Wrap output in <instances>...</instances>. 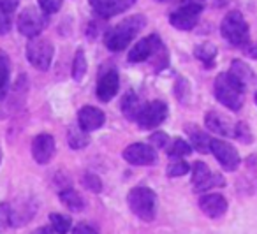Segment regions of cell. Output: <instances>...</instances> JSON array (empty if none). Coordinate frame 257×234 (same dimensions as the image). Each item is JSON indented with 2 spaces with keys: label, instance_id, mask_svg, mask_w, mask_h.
Returning <instances> with one entry per match:
<instances>
[{
  "label": "cell",
  "instance_id": "d4e9b609",
  "mask_svg": "<svg viewBox=\"0 0 257 234\" xmlns=\"http://www.w3.org/2000/svg\"><path fill=\"white\" fill-rule=\"evenodd\" d=\"M88 132H85L81 127H72L69 129V134H67V139H69V146L74 150H79V148H85V146H88L90 139H88Z\"/></svg>",
  "mask_w": 257,
  "mask_h": 234
},
{
  "label": "cell",
  "instance_id": "b9f144b4",
  "mask_svg": "<svg viewBox=\"0 0 257 234\" xmlns=\"http://www.w3.org/2000/svg\"><path fill=\"white\" fill-rule=\"evenodd\" d=\"M255 104H257V92H255Z\"/></svg>",
  "mask_w": 257,
  "mask_h": 234
},
{
  "label": "cell",
  "instance_id": "4316f807",
  "mask_svg": "<svg viewBox=\"0 0 257 234\" xmlns=\"http://www.w3.org/2000/svg\"><path fill=\"white\" fill-rule=\"evenodd\" d=\"M190 153H192L190 143L183 141V139H180V138H176L168 148V155L173 157V159H183V157L190 155Z\"/></svg>",
  "mask_w": 257,
  "mask_h": 234
},
{
  "label": "cell",
  "instance_id": "e0dca14e",
  "mask_svg": "<svg viewBox=\"0 0 257 234\" xmlns=\"http://www.w3.org/2000/svg\"><path fill=\"white\" fill-rule=\"evenodd\" d=\"M197 22H199V13L189 11V9L180 8V6L176 11L169 15V23L178 30H192L197 25Z\"/></svg>",
  "mask_w": 257,
  "mask_h": 234
},
{
  "label": "cell",
  "instance_id": "836d02e7",
  "mask_svg": "<svg viewBox=\"0 0 257 234\" xmlns=\"http://www.w3.org/2000/svg\"><path fill=\"white\" fill-rule=\"evenodd\" d=\"M168 141H169V138H168V134H164V132L157 131L150 136V143L154 148H164V146L168 145Z\"/></svg>",
  "mask_w": 257,
  "mask_h": 234
},
{
  "label": "cell",
  "instance_id": "9a60e30c",
  "mask_svg": "<svg viewBox=\"0 0 257 234\" xmlns=\"http://www.w3.org/2000/svg\"><path fill=\"white\" fill-rule=\"evenodd\" d=\"M134 4V0H90V6L93 11L102 18H111L120 13L127 11L131 6Z\"/></svg>",
  "mask_w": 257,
  "mask_h": 234
},
{
  "label": "cell",
  "instance_id": "7a4b0ae2",
  "mask_svg": "<svg viewBox=\"0 0 257 234\" xmlns=\"http://www.w3.org/2000/svg\"><path fill=\"white\" fill-rule=\"evenodd\" d=\"M215 97L220 104H224L227 109L238 111L243 106V88L229 72H222L215 78Z\"/></svg>",
  "mask_w": 257,
  "mask_h": 234
},
{
  "label": "cell",
  "instance_id": "d590c367",
  "mask_svg": "<svg viewBox=\"0 0 257 234\" xmlns=\"http://www.w3.org/2000/svg\"><path fill=\"white\" fill-rule=\"evenodd\" d=\"M72 234H99V232H97L95 227L88 225V223H85V222H79V223H76V225H74Z\"/></svg>",
  "mask_w": 257,
  "mask_h": 234
},
{
  "label": "cell",
  "instance_id": "6da1fadb",
  "mask_svg": "<svg viewBox=\"0 0 257 234\" xmlns=\"http://www.w3.org/2000/svg\"><path fill=\"white\" fill-rule=\"evenodd\" d=\"M147 18L143 15H134L131 18H125L116 27L109 30L104 37V44L109 51H121L133 43L134 37L145 29Z\"/></svg>",
  "mask_w": 257,
  "mask_h": 234
},
{
  "label": "cell",
  "instance_id": "7402d4cb",
  "mask_svg": "<svg viewBox=\"0 0 257 234\" xmlns=\"http://www.w3.org/2000/svg\"><path fill=\"white\" fill-rule=\"evenodd\" d=\"M9 74H11V62L9 55L0 50V100L4 99L9 85Z\"/></svg>",
  "mask_w": 257,
  "mask_h": 234
},
{
  "label": "cell",
  "instance_id": "ab89813d",
  "mask_svg": "<svg viewBox=\"0 0 257 234\" xmlns=\"http://www.w3.org/2000/svg\"><path fill=\"white\" fill-rule=\"evenodd\" d=\"M0 162H2V150H0Z\"/></svg>",
  "mask_w": 257,
  "mask_h": 234
},
{
  "label": "cell",
  "instance_id": "d6a6232c",
  "mask_svg": "<svg viewBox=\"0 0 257 234\" xmlns=\"http://www.w3.org/2000/svg\"><path fill=\"white\" fill-rule=\"evenodd\" d=\"M180 8H185L189 11L194 13H201L206 6V0H178Z\"/></svg>",
  "mask_w": 257,
  "mask_h": 234
},
{
  "label": "cell",
  "instance_id": "ffe728a7",
  "mask_svg": "<svg viewBox=\"0 0 257 234\" xmlns=\"http://www.w3.org/2000/svg\"><path fill=\"white\" fill-rule=\"evenodd\" d=\"M229 74H231L232 78H234L236 81H238L239 85L243 86V88L250 86L253 83V79H255V76H253V71L248 67V64H245L243 60H234V62H232Z\"/></svg>",
  "mask_w": 257,
  "mask_h": 234
},
{
  "label": "cell",
  "instance_id": "2e32d148",
  "mask_svg": "<svg viewBox=\"0 0 257 234\" xmlns=\"http://www.w3.org/2000/svg\"><path fill=\"white\" fill-rule=\"evenodd\" d=\"M199 208H201V211H203L206 216H210V218H218V216H222L225 211H227L229 204H227V201H225L224 195L208 194L199 199Z\"/></svg>",
  "mask_w": 257,
  "mask_h": 234
},
{
  "label": "cell",
  "instance_id": "52a82bcc",
  "mask_svg": "<svg viewBox=\"0 0 257 234\" xmlns=\"http://www.w3.org/2000/svg\"><path fill=\"white\" fill-rule=\"evenodd\" d=\"M166 116H168V104L164 100H152L143 106L136 122L141 129L152 131V129H157L166 120Z\"/></svg>",
  "mask_w": 257,
  "mask_h": 234
},
{
  "label": "cell",
  "instance_id": "5bb4252c",
  "mask_svg": "<svg viewBox=\"0 0 257 234\" xmlns=\"http://www.w3.org/2000/svg\"><path fill=\"white\" fill-rule=\"evenodd\" d=\"M106 122V114L95 106H85L78 113V125L85 132H93L100 129Z\"/></svg>",
  "mask_w": 257,
  "mask_h": 234
},
{
  "label": "cell",
  "instance_id": "f35d334b",
  "mask_svg": "<svg viewBox=\"0 0 257 234\" xmlns=\"http://www.w3.org/2000/svg\"><path fill=\"white\" fill-rule=\"evenodd\" d=\"M32 234H55V230H51L50 227H37Z\"/></svg>",
  "mask_w": 257,
  "mask_h": 234
},
{
  "label": "cell",
  "instance_id": "484cf974",
  "mask_svg": "<svg viewBox=\"0 0 257 234\" xmlns=\"http://www.w3.org/2000/svg\"><path fill=\"white\" fill-rule=\"evenodd\" d=\"M86 74V57H85V51L79 48L76 51L74 58H72V78L76 81H81Z\"/></svg>",
  "mask_w": 257,
  "mask_h": 234
},
{
  "label": "cell",
  "instance_id": "1f68e13d",
  "mask_svg": "<svg viewBox=\"0 0 257 234\" xmlns=\"http://www.w3.org/2000/svg\"><path fill=\"white\" fill-rule=\"evenodd\" d=\"M62 2H64V0H37L39 9L46 13V15H55V13L60 11Z\"/></svg>",
  "mask_w": 257,
  "mask_h": 234
},
{
  "label": "cell",
  "instance_id": "7c38bea8",
  "mask_svg": "<svg viewBox=\"0 0 257 234\" xmlns=\"http://www.w3.org/2000/svg\"><path fill=\"white\" fill-rule=\"evenodd\" d=\"M118 86H120V78H118V72L114 69L109 71H104L102 74L97 79V97H99L102 102H109L118 92Z\"/></svg>",
  "mask_w": 257,
  "mask_h": 234
},
{
  "label": "cell",
  "instance_id": "cb8c5ba5",
  "mask_svg": "<svg viewBox=\"0 0 257 234\" xmlns=\"http://www.w3.org/2000/svg\"><path fill=\"white\" fill-rule=\"evenodd\" d=\"M60 201L67 206L71 211H81L85 208V202H83V197L72 188H65V190L60 192Z\"/></svg>",
  "mask_w": 257,
  "mask_h": 234
},
{
  "label": "cell",
  "instance_id": "603a6c76",
  "mask_svg": "<svg viewBox=\"0 0 257 234\" xmlns=\"http://www.w3.org/2000/svg\"><path fill=\"white\" fill-rule=\"evenodd\" d=\"M194 57L199 62H203L206 67H211V65L215 64V57H217V48L210 43L199 44V46H196V50H194Z\"/></svg>",
  "mask_w": 257,
  "mask_h": 234
},
{
  "label": "cell",
  "instance_id": "83f0119b",
  "mask_svg": "<svg viewBox=\"0 0 257 234\" xmlns=\"http://www.w3.org/2000/svg\"><path fill=\"white\" fill-rule=\"evenodd\" d=\"M50 222L57 234H67L69 229H71V218L65 215H60V213H51Z\"/></svg>",
  "mask_w": 257,
  "mask_h": 234
},
{
  "label": "cell",
  "instance_id": "3957f363",
  "mask_svg": "<svg viewBox=\"0 0 257 234\" xmlns=\"http://www.w3.org/2000/svg\"><path fill=\"white\" fill-rule=\"evenodd\" d=\"M128 208L138 218L145 220V222H152L155 218V211H157V194L152 188L145 187V185H138L127 195Z\"/></svg>",
  "mask_w": 257,
  "mask_h": 234
},
{
  "label": "cell",
  "instance_id": "f1b7e54d",
  "mask_svg": "<svg viewBox=\"0 0 257 234\" xmlns=\"http://www.w3.org/2000/svg\"><path fill=\"white\" fill-rule=\"evenodd\" d=\"M189 164L185 162V160L182 159H175L171 164L168 166V176L171 178H176V176H183V174L189 173Z\"/></svg>",
  "mask_w": 257,
  "mask_h": 234
},
{
  "label": "cell",
  "instance_id": "60d3db41",
  "mask_svg": "<svg viewBox=\"0 0 257 234\" xmlns=\"http://www.w3.org/2000/svg\"><path fill=\"white\" fill-rule=\"evenodd\" d=\"M155 2H166V0H155Z\"/></svg>",
  "mask_w": 257,
  "mask_h": 234
},
{
  "label": "cell",
  "instance_id": "9c48e42d",
  "mask_svg": "<svg viewBox=\"0 0 257 234\" xmlns=\"http://www.w3.org/2000/svg\"><path fill=\"white\" fill-rule=\"evenodd\" d=\"M123 159L133 166H152L157 160V152L152 145L133 143L123 150Z\"/></svg>",
  "mask_w": 257,
  "mask_h": 234
},
{
  "label": "cell",
  "instance_id": "8d00e7d4",
  "mask_svg": "<svg viewBox=\"0 0 257 234\" xmlns=\"http://www.w3.org/2000/svg\"><path fill=\"white\" fill-rule=\"evenodd\" d=\"M20 2H22V0H0V9L6 13H13V11H16Z\"/></svg>",
  "mask_w": 257,
  "mask_h": 234
},
{
  "label": "cell",
  "instance_id": "d6986e66",
  "mask_svg": "<svg viewBox=\"0 0 257 234\" xmlns=\"http://www.w3.org/2000/svg\"><path fill=\"white\" fill-rule=\"evenodd\" d=\"M145 104L140 100V97L136 95L134 92H127L121 99V113L127 120L136 122L138 116H140L141 109H143Z\"/></svg>",
  "mask_w": 257,
  "mask_h": 234
},
{
  "label": "cell",
  "instance_id": "30bf717a",
  "mask_svg": "<svg viewBox=\"0 0 257 234\" xmlns=\"http://www.w3.org/2000/svg\"><path fill=\"white\" fill-rule=\"evenodd\" d=\"M210 152L213 153V157L218 160V164H220L225 171L238 169L239 155L232 145H227V143L220 141V139H211L210 141Z\"/></svg>",
  "mask_w": 257,
  "mask_h": 234
},
{
  "label": "cell",
  "instance_id": "4dcf8cb0",
  "mask_svg": "<svg viewBox=\"0 0 257 234\" xmlns=\"http://www.w3.org/2000/svg\"><path fill=\"white\" fill-rule=\"evenodd\" d=\"M234 136L238 141L245 143V145H250L252 143V132H250L248 125L245 124V122H239V124L234 125Z\"/></svg>",
  "mask_w": 257,
  "mask_h": 234
},
{
  "label": "cell",
  "instance_id": "ba28073f",
  "mask_svg": "<svg viewBox=\"0 0 257 234\" xmlns=\"http://www.w3.org/2000/svg\"><path fill=\"white\" fill-rule=\"evenodd\" d=\"M162 41L157 34H152L147 36L145 39L138 41L136 46L131 48L128 51L127 60L133 62V64H140V62H147L148 58H152L154 55H159V51H162Z\"/></svg>",
  "mask_w": 257,
  "mask_h": 234
},
{
  "label": "cell",
  "instance_id": "277c9868",
  "mask_svg": "<svg viewBox=\"0 0 257 234\" xmlns=\"http://www.w3.org/2000/svg\"><path fill=\"white\" fill-rule=\"evenodd\" d=\"M220 34L229 44L232 46H245L250 41V29L246 20L239 11H231L225 15L220 23Z\"/></svg>",
  "mask_w": 257,
  "mask_h": 234
},
{
  "label": "cell",
  "instance_id": "5b68a950",
  "mask_svg": "<svg viewBox=\"0 0 257 234\" xmlns=\"http://www.w3.org/2000/svg\"><path fill=\"white\" fill-rule=\"evenodd\" d=\"M53 53L55 48L51 44L50 39L46 37H30L29 44H27V60L30 62V65L37 69V71H48L51 67V62H53Z\"/></svg>",
  "mask_w": 257,
  "mask_h": 234
},
{
  "label": "cell",
  "instance_id": "ac0fdd59",
  "mask_svg": "<svg viewBox=\"0 0 257 234\" xmlns=\"http://www.w3.org/2000/svg\"><path fill=\"white\" fill-rule=\"evenodd\" d=\"M204 125H206L211 132L225 136V138L234 134V127L231 125V122L225 116H222L220 113H217V111H208L206 116H204Z\"/></svg>",
  "mask_w": 257,
  "mask_h": 234
},
{
  "label": "cell",
  "instance_id": "e575fe53",
  "mask_svg": "<svg viewBox=\"0 0 257 234\" xmlns=\"http://www.w3.org/2000/svg\"><path fill=\"white\" fill-rule=\"evenodd\" d=\"M8 15L9 13L0 9V36H6V34L11 30V20H9Z\"/></svg>",
  "mask_w": 257,
  "mask_h": 234
},
{
  "label": "cell",
  "instance_id": "4fadbf2b",
  "mask_svg": "<svg viewBox=\"0 0 257 234\" xmlns=\"http://www.w3.org/2000/svg\"><path fill=\"white\" fill-rule=\"evenodd\" d=\"M55 155V139L50 134H39L32 141V157L37 164H48Z\"/></svg>",
  "mask_w": 257,
  "mask_h": 234
},
{
  "label": "cell",
  "instance_id": "f546056e",
  "mask_svg": "<svg viewBox=\"0 0 257 234\" xmlns=\"http://www.w3.org/2000/svg\"><path fill=\"white\" fill-rule=\"evenodd\" d=\"M81 183L85 185V188H88L90 192H95V194L102 190V181H100V178L97 176V174H93V173L83 174Z\"/></svg>",
  "mask_w": 257,
  "mask_h": 234
},
{
  "label": "cell",
  "instance_id": "74e56055",
  "mask_svg": "<svg viewBox=\"0 0 257 234\" xmlns=\"http://www.w3.org/2000/svg\"><path fill=\"white\" fill-rule=\"evenodd\" d=\"M241 48H243V51H245L246 57L255 58V60H257V44H252V43L248 41V43H246L245 46H241Z\"/></svg>",
  "mask_w": 257,
  "mask_h": 234
},
{
  "label": "cell",
  "instance_id": "8fae6325",
  "mask_svg": "<svg viewBox=\"0 0 257 234\" xmlns=\"http://www.w3.org/2000/svg\"><path fill=\"white\" fill-rule=\"evenodd\" d=\"M192 183L197 192H204L211 187H222L224 178L220 174L211 173V169L204 162H196L192 166Z\"/></svg>",
  "mask_w": 257,
  "mask_h": 234
},
{
  "label": "cell",
  "instance_id": "44dd1931",
  "mask_svg": "<svg viewBox=\"0 0 257 234\" xmlns=\"http://www.w3.org/2000/svg\"><path fill=\"white\" fill-rule=\"evenodd\" d=\"M187 134L190 138V145L197 150L199 153H208L210 152V141L206 132H203L201 129H197L196 125H187Z\"/></svg>",
  "mask_w": 257,
  "mask_h": 234
},
{
  "label": "cell",
  "instance_id": "8992f818",
  "mask_svg": "<svg viewBox=\"0 0 257 234\" xmlns=\"http://www.w3.org/2000/svg\"><path fill=\"white\" fill-rule=\"evenodd\" d=\"M48 25V15L37 8H27L18 16V30L25 37H37L41 36Z\"/></svg>",
  "mask_w": 257,
  "mask_h": 234
}]
</instances>
